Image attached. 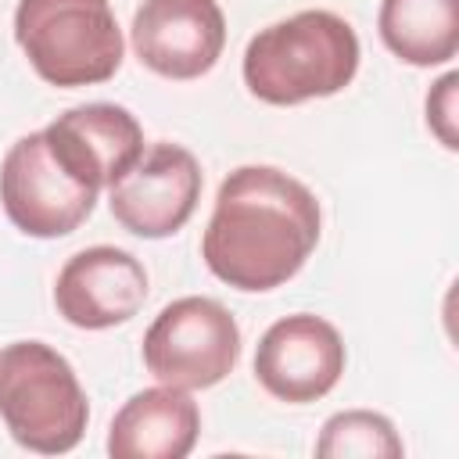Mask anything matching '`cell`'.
<instances>
[{"instance_id":"13","label":"cell","mask_w":459,"mask_h":459,"mask_svg":"<svg viewBox=\"0 0 459 459\" xmlns=\"http://www.w3.org/2000/svg\"><path fill=\"white\" fill-rule=\"evenodd\" d=\"M377 29L398 61L448 65L459 50V0H380Z\"/></svg>"},{"instance_id":"1","label":"cell","mask_w":459,"mask_h":459,"mask_svg":"<svg viewBox=\"0 0 459 459\" xmlns=\"http://www.w3.org/2000/svg\"><path fill=\"white\" fill-rule=\"evenodd\" d=\"M319 201L301 179L273 165H240L215 194L201 258L215 280L262 294L301 273L319 244Z\"/></svg>"},{"instance_id":"6","label":"cell","mask_w":459,"mask_h":459,"mask_svg":"<svg viewBox=\"0 0 459 459\" xmlns=\"http://www.w3.org/2000/svg\"><path fill=\"white\" fill-rule=\"evenodd\" d=\"M0 204L14 222V230H22L25 237L54 240L79 230L90 219L97 204V190L82 186L54 161L39 129L14 140L11 151L4 154Z\"/></svg>"},{"instance_id":"4","label":"cell","mask_w":459,"mask_h":459,"mask_svg":"<svg viewBox=\"0 0 459 459\" xmlns=\"http://www.w3.org/2000/svg\"><path fill=\"white\" fill-rule=\"evenodd\" d=\"M14 39L36 75L61 90L108 82L126 50L108 0H18Z\"/></svg>"},{"instance_id":"8","label":"cell","mask_w":459,"mask_h":459,"mask_svg":"<svg viewBox=\"0 0 459 459\" xmlns=\"http://www.w3.org/2000/svg\"><path fill=\"white\" fill-rule=\"evenodd\" d=\"M344 341L333 323L312 312L276 319L255 351L258 384L290 405L316 402L330 394L344 373Z\"/></svg>"},{"instance_id":"9","label":"cell","mask_w":459,"mask_h":459,"mask_svg":"<svg viewBox=\"0 0 459 459\" xmlns=\"http://www.w3.org/2000/svg\"><path fill=\"white\" fill-rule=\"evenodd\" d=\"M133 50L165 79H201L226 47V18L215 0H143L133 14Z\"/></svg>"},{"instance_id":"7","label":"cell","mask_w":459,"mask_h":459,"mask_svg":"<svg viewBox=\"0 0 459 459\" xmlns=\"http://www.w3.org/2000/svg\"><path fill=\"white\" fill-rule=\"evenodd\" d=\"M201 165L186 147L154 143L136 158V165L118 183L108 186V208L115 222L133 237L161 240L190 222L201 201Z\"/></svg>"},{"instance_id":"15","label":"cell","mask_w":459,"mask_h":459,"mask_svg":"<svg viewBox=\"0 0 459 459\" xmlns=\"http://www.w3.org/2000/svg\"><path fill=\"white\" fill-rule=\"evenodd\" d=\"M455 86H459V75L448 72L427 93V126L441 140L445 151H455L459 147V136H455Z\"/></svg>"},{"instance_id":"2","label":"cell","mask_w":459,"mask_h":459,"mask_svg":"<svg viewBox=\"0 0 459 459\" xmlns=\"http://www.w3.org/2000/svg\"><path fill=\"white\" fill-rule=\"evenodd\" d=\"M359 72V36L333 11H298L244 50V86L276 108L341 93Z\"/></svg>"},{"instance_id":"3","label":"cell","mask_w":459,"mask_h":459,"mask_svg":"<svg viewBox=\"0 0 459 459\" xmlns=\"http://www.w3.org/2000/svg\"><path fill=\"white\" fill-rule=\"evenodd\" d=\"M0 420L11 437L39 455L72 452L90 420L86 391L72 362L43 341L0 348Z\"/></svg>"},{"instance_id":"10","label":"cell","mask_w":459,"mask_h":459,"mask_svg":"<svg viewBox=\"0 0 459 459\" xmlns=\"http://www.w3.org/2000/svg\"><path fill=\"white\" fill-rule=\"evenodd\" d=\"M43 140L54 161L97 194L100 186L118 183L143 154L140 122L122 104L108 100L68 108L43 129Z\"/></svg>"},{"instance_id":"11","label":"cell","mask_w":459,"mask_h":459,"mask_svg":"<svg viewBox=\"0 0 459 459\" xmlns=\"http://www.w3.org/2000/svg\"><path fill=\"white\" fill-rule=\"evenodd\" d=\"M147 301V269L122 247L75 251L54 283L57 316L79 330H108L133 319Z\"/></svg>"},{"instance_id":"5","label":"cell","mask_w":459,"mask_h":459,"mask_svg":"<svg viewBox=\"0 0 459 459\" xmlns=\"http://www.w3.org/2000/svg\"><path fill=\"white\" fill-rule=\"evenodd\" d=\"M240 359V326L215 298H176L143 333V366L154 380L183 391L215 387Z\"/></svg>"},{"instance_id":"12","label":"cell","mask_w":459,"mask_h":459,"mask_svg":"<svg viewBox=\"0 0 459 459\" xmlns=\"http://www.w3.org/2000/svg\"><path fill=\"white\" fill-rule=\"evenodd\" d=\"M201 434V409L183 387L136 391L111 420L108 452L115 459H183Z\"/></svg>"},{"instance_id":"14","label":"cell","mask_w":459,"mask_h":459,"mask_svg":"<svg viewBox=\"0 0 459 459\" xmlns=\"http://www.w3.org/2000/svg\"><path fill=\"white\" fill-rule=\"evenodd\" d=\"M405 452L394 423L369 409L333 412L316 441V455L323 459H398Z\"/></svg>"}]
</instances>
